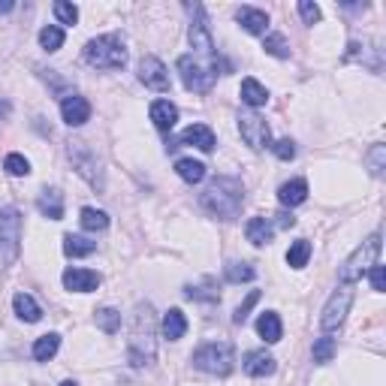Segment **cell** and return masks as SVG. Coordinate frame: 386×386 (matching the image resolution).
Segmentation results:
<instances>
[{
	"instance_id": "e0dca14e",
	"label": "cell",
	"mask_w": 386,
	"mask_h": 386,
	"mask_svg": "<svg viewBox=\"0 0 386 386\" xmlns=\"http://www.w3.org/2000/svg\"><path fill=\"white\" fill-rule=\"evenodd\" d=\"M278 200H281V206L293 208V206H302V202L308 200V181L305 178H293L281 184V191H278Z\"/></svg>"
},
{
	"instance_id": "cb8c5ba5",
	"label": "cell",
	"mask_w": 386,
	"mask_h": 386,
	"mask_svg": "<svg viewBox=\"0 0 386 386\" xmlns=\"http://www.w3.org/2000/svg\"><path fill=\"white\" fill-rule=\"evenodd\" d=\"M12 305H15V314H19L25 323H36V320H40V317H43L40 305H36V302H34V296H27V293H15Z\"/></svg>"
},
{
	"instance_id": "603a6c76",
	"label": "cell",
	"mask_w": 386,
	"mask_h": 386,
	"mask_svg": "<svg viewBox=\"0 0 386 386\" xmlns=\"http://www.w3.org/2000/svg\"><path fill=\"white\" fill-rule=\"evenodd\" d=\"M187 332V317L178 311V308H169L163 317V338H169V341H178V338H184Z\"/></svg>"
},
{
	"instance_id": "ba28073f",
	"label": "cell",
	"mask_w": 386,
	"mask_h": 386,
	"mask_svg": "<svg viewBox=\"0 0 386 386\" xmlns=\"http://www.w3.org/2000/svg\"><path fill=\"white\" fill-rule=\"evenodd\" d=\"M350 302H353V284H341L335 293H332V299H329V305L323 308V317H320V326L332 332V329H338L344 323V317L347 311H350Z\"/></svg>"
},
{
	"instance_id": "277c9868",
	"label": "cell",
	"mask_w": 386,
	"mask_h": 386,
	"mask_svg": "<svg viewBox=\"0 0 386 386\" xmlns=\"http://www.w3.org/2000/svg\"><path fill=\"white\" fill-rule=\"evenodd\" d=\"M377 256H381V232H374V236L368 239V241H362L357 251H353V254L344 260V266L338 269V278H341V284H357L368 269L377 266Z\"/></svg>"
},
{
	"instance_id": "e575fe53",
	"label": "cell",
	"mask_w": 386,
	"mask_h": 386,
	"mask_svg": "<svg viewBox=\"0 0 386 386\" xmlns=\"http://www.w3.org/2000/svg\"><path fill=\"white\" fill-rule=\"evenodd\" d=\"M263 49H266V55H272V58H290V45H287V40H284L281 34L266 36Z\"/></svg>"
},
{
	"instance_id": "484cf974",
	"label": "cell",
	"mask_w": 386,
	"mask_h": 386,
	"mask_svg": "<svg viewBox=\"0 0 386 386\" xmlns=\"http://www.w3.org/2000/svg\"><path fill=\"white\" fill-rule=\"evenodd\" d=\"M176 172L187 181V184H200V181L206 178V166H202L200 160H193V157H184V160H178V163H176Z\"/></svg>"
},
{
	"instance_id": "d590c367",
	"label": "cell",
	"mask_w": 386,
	"mask_h": 386,
	"mask_svg": "<svg viewBox=\"0 0 386 386\" xmlns=\"http://www.w3.org/2000/svg\"><path fill=\"white\" fill-rule=\"evenodd\" d=\"M368 172L372 176H383V169H386V148L383 145H374L372 151H368Z\"/></svg>"
},
{
	"instance_id": "d4e9b609",
	"label": "cell",
	"mask_w": 386,
	"mask_h": 386,
	"mask_svg": "<svg viewBox=\"0 0 386 386\" xmlns=\"http://www.w3.org/2000/svg\"><path fill=\"white\" fill-rule=\"evenodd\" d=\"M241 103H248V106H266L269 103V91L260 85L256 79H245L241 82Z\"/></svg>"
},
{
	"instance_id": "83f0119b",
	"label": "cell",
	"mask_w": 386,
	"mask_h": 386,
	"mask_svg": "<svg viewBox=\"0 0 386 386\" xmlns=\"http://www.w3.org/2000/svg\"><path fill=\"white\" fill-rule=\"evenodd\" d=\"M58 347H60V335H55V332H49V335L36 338V344H34V359H36V362H49V359L58 353Z\"/></svg>"
},
{
	"instance_id": "f35d334b",
	"label": "cell",
	"mask_w": 386,
	"mask_h": 386,
	"mask_svg": "<svg viewBox=\"0 0 386 386\" xmlns=\"http://www.w3.org/2000/svg\"><path fill=\"white\" fill-rule=\"evenodd\" d=\"M299 15L305 19V25H317L320 21V6L311 0H299Z\"/></svg>"
},
{
	"instance_id": "7a4b0ae2",
	"label": "cell",
	"mask_w": 386,
	"mask_h": 386,
	"mask_svg": "<svg viewBox=\"0 0 386 386\" xmlns=\"http://www.w3.org/2000/svg\"><path fill=\"white\" fill-rule=\"evenodd\" d=\"M154 308L151 305H139L133 314V332H130V362L136 368L151 365L157 353V341H154Z\"/></svg>"
},
{
	"instance_id": "74e56055",
	"label": "cell",
	"mask_w": 386,
	"mask_h": 386,
	"mask_svg": "<svg viewBox=\"0 0 386 386\" xmlns=\"http://www.w3.org/2000/svg\"><path fill=\"white\" fill-rule=\"evenodd\" d=\"M3 169L10 172V176H27L30 172V163H27V157H21V154H10L3 160Z\"/></svg>"
},
{
	"instance_id": "2e32d148",
	"label": "cell",
	"mask_w": 386,
	"mask_h": 386,
	"mask_svg": "<svg viewBox=\"0 0 386 386\" xmlns=\"http://www.w3.org/2000/svg\"><path fill=\"white\" fill-rule=\"evenodd\" d=\"M275 357L266 350H251L245 357V372L251 374V377H269V374H275Z\"/></svg>"
},
{
	"instance_id": "52a82bcc",
	"label": "cell",
	"mask_w": 386,
	"mask_h": 386,
	"mask_svg": "<svg viewBox=\"0 0 386 386\" xmlns=\"http://www.w3.org/2000/svg\"><path fill=\"white\" fill-rule=\"evenodd\" d=\"M21 248V215L19 208L0 211V260L12 263Z\"/></svg>"
},
{
	"instance_id": "f546056e",
	"label": "cell",
	"mask_w": 386,
	"mask_h": 386,
	"mask_svg": "<svg viewBox=\"0 0 386 386\" xmlns=\"http://www.w3.org/2000/svg\"><path fill=\"white\" fill-rule=\"evenodd\" d=\"M82 226H85L88 232H103L106 226H109V215L100 208H82Z\"/></svg>"
},
{
	"instance_id": "ac0fdd59",
	"label": "cell",
	"mask_w": 386,
	"mask_h": 386,
	"mask_svg": "<svg viewBox=\"0 0 386 386\" xmlns=\"http://www.w3.org/2000/svg\"><path fill=\"white\" fill-rule=\"evenodd\" d=\"M272 232H275V224H272L269 217H251V221H248V226H245L248 241H251V245H256V248L269 245V241H272Z\"/></svg>"
},
{
	"instance_id": "5bb4252c",
	"label": "cell",
	"mask_w": 386,
	"mask_h": 386,
	"mask_svg": "<svg viewBox=\"0 0 386 386\" xmlns=\"http://www.w3.org/2000/svg\"><path fill=\"white\" fill-rule=\"evenodd\" d=\"M200 19L191 25V43H193V49L200 51L202 58H211L215 60V40H211V34H208V25H206V19H202V6H200Z\"/></svg>"
},
{
	"instance_id": "30bf717a",
	"label": "cell",
	"mask_w": 386,
	"mask_h": 386,
	"mask_svg": "<svg viewBox=\"0 0 386 386\" xmlns=\"http://www.w3.org/2000/svg\"><path fill=\"white\" fill-rule=\"evenodd\" d=\"M139 79L145 82V88H151V91H169V73H166L163 60L154 55H145L139 60Z\"/></svg>"
},
{
	"instance_id": "836d02e7",
	"label": "cell",
	"mask_w": 386,
	"mask_h": 386,
	"mask_svg": "<svg viewBox=\"0 0 386 386\" xmlns=\"http://www.w3.org/2000/svg\"><path fill=\"white\" fill-rule=\"evenodd\" d=\"M254 278H256V269L248 266V263H232V266H226V281H230V284L254 281Z\"/></svg>"
},
{
	"instance_id": "7c38bea8",
	"label": "cell",
	"mask_w": 386,
	"mask_h": 386,
	"mask_svg": "<svg viewBox=\"0 0 386 386\" xmlns=\"http://www.w3.org/2000/svg\"><path fill=\"white\" fill-rule=\"evenodd\" d=\"M64 287L73 293H91L100 287V275L91 269H67L64 272Z\"/></svg>"
},
{
	"instance_id": "8992f818",
	"label": "cell",
	"mask_w": 386,
	"mask_h": 386,
	"mask_svg": "<svg viewBox=\"0 0 386 386\" xmlns=\"http://www.w3.org/2000/svg\"><path fill=\"white\" fill-rule=\"evenodd\" d=\"M178 73H181V82H184L187 91H196V94H206L211 91L217 79V60L211 67H202L193 55H181L178 58Z\"/></svg>"
},
{
	"instance_id": "5b68a950",
	"label": "cell",
	"mask_w": 386,
	"mask_h": 386,
	"mask_svg": "<svg viewBox=\"0 0 386 386\" xmlns=\"http://www.w3.org/2000/svg\"><path fill=\"white\" fill-rule=\"evenodd\" d=\"M232 362H236V353H232V344L226 341H211L193 353V365L208 374H221V377L230 374Z\"/></svg>"
},
{
	"instance_id": "8d00e7d4",
	"label": "cell",
	"mask_w": 386,
	"mask_h": 386,
	"mask_svg": "<svg viewBox=\"0 0 386 386\" xmlns=\"http://www.w3.org/2000/svg\"><path fill=\"white\" fill-rule=\"evenodd\" d=\"M51 10H55V15H58L60 25H75V21H79V10H75L73 3H67V0H58V3L51 6Z\"/></svg>"
},
{
	"instance_id": "d6a6232c",
	"label": "cell",
	"mask_w": 386,
	"mask_h": 386,
	"mask_svg": "<svg viewBox=\"0 0 386 386\" xmlns=\"http://www.w3.org/2000/svg\"><path fill=\"white\" fill-rule=\"evenodd\" d=\"M97 326H100L106 335H115L121 329V314L115 308H103V311H97Z\"/></svg>"
},
{
	"instance_id": "1f68e13d",
	"label": "cell",
	"mask_w": 386,
	"mask_h": 386,
	"mask_svg": "<svg viewBox=\"0 0 386 386\" xmlns=\"http://www.w3.org/2000/svg\"><path fill=\"white\" fill-rule=\"evenodd\" d=\"M40 45L45 51H58L60 45H64V30H60L58 25H49L40 30Z\"/></svg>"
},
{
	"instance_id": "7bdbcfd3",
	"label": "cell",
	"mask_w": 386,
	"mask_h": 386,
	"mask_svg": "<svg viewBox=\"0 0 386 386\" xmlns=\"http://www.w3.org/2000/svg\"><path fill=\"white\" fill-rule=\"evenodd\" d=\"M278 217V226H281V230H290V226H296V217H293V215H287V211H281V215H275Z\"/></svg>"
},
{
	"instance_id": "3957f363",
	"label": "cell",
	"mask_w": 386,
	"mask_h": 386,
	"mask_svg": "<svg viewBox=\"0 0 386 386\" xmlns=\"http://www.w3.org/2000/svg\"><path fill=\"white\" fill-rule=\"evenodd\" d=\"M85 60L97 70H121L127 64V49L118 34L97 36L85 45Z\"/></svg>"
},
{
	"instance_id": "b9f144b4",
	"label": "cell",
	"mask_w": 386,
	"mask_h": 386,
	"mask_svg": "<svg viewBox=\"0 0 386 386\" xmlns=\"http://www.w3.org/2000/svg\"><path fill=\"white\" fill-rule=\"evenodd\" d=\"M368 272H372V287H374V293H383V287H386V275H383V266H372Z\"/></svg>"
},
{
	"instance_id": "4dcf8cb0",
	"label": "cell",
	"mask_w": 386,
	"mask_h": 386,
	"mask_svg": "<svg viewBox=\"0 0 386 386\" xmlns=\"http://www.w3.org/2000/svg\"><path fill=\"white\" fill-rule=\"evenodd\" d=\"M314 362H332V357L338 353V344H335V338H329V335H323V338H317L314 341Z\"/></svg>"
},
{
	"instance_id": "4316f807",
	"label": "cell",
	"mask_w": 386,
	"mask_h": 386,
	"mask_svg": "<svg viewBox=\"0 0 386 386\" xmlns=\"http://www.w3.org/2000/svg\"><path fill=\"white\" fill-rule=\"evenodd\" d=\"M308 256H311V241H308V239L293 241L290 251H287V266H290V269H305L308 266Z\"/></svg>"
},
{
	"instance_id": "ee69618b",
	"label": "cell",
	"mask_w": 386,
	"mask_h": 386,
	"mask_svg": "<svg viewBox=\"0 0 386 386\" xmlns=\"http://www.w3.org/2000/svg\"><path fill=\"white\" fill-rule=\"evenodd\" d=\"M15 10V3H10V0H3V3H0V12H12Z\"/></svg>"
},
{
	"instance_id": "bcb514c9",
	"label": "cell",
	"mask_w": 386,
	"mask_h": 386,
	"mask_svg": "<svg viewBox=\"0 0 386 386\" xmlns=\"http://www.w3.org/2000/svg\"><path fill=\"white\" fill-rule=\"evenodd\" d=\"M60 386H79V383H73V381H64V383H60Z\"/></svg>"
},
{
	"instance_id": "44dd1931",
	"label": "cell",
	"mask_w": 386,
	"mask_h": 386,
	"mask_svg": "<svg viewBox=\"0 0 386 386\" xmlns=\"http://www.w3.org/2000/svg\"><path fill=\"white\" fill-rule=\"evenodd\" d=\"M256 332H260V338L266 344H278L284 335V326H281V317H278L275 311H266L260 314V320H256Z\"/></svg>"
},
{
	"instance_id": "f6af8a7d",
	"label": "cell",
	"mask_w": 386,
	"mask_h": 386,
	"mask_svg": "<svg viewBox=\"0 0 386 386\" xmlns=\"http://www.w3.org/2000/svg\"><path fill=\"white\" fill-rule=\"evenodd\" d=\"M6 115H10V103L0 100V118H6Z\"/></svg>"
},
{
	"instance_id": "8fae6325",
	"label": "cell",
	"mask_w": 386,
	"mask_h": 386,
	"mask_svg": "<svg viewBox=\"0 0 386 386\" xmlns=\"http://www.w3.org/2000/svg\"><path fill=\"white\" fill-rule=\"evenodd\" d=\"M70 157L73 163L79 166V176H85L91 184H100V172H97V157L91 154V148L85 145V142H70Z\"/></svg>"
},
{
	"instance_id": "4fadbf2b",
	"label": "cell",
	"mask_w": 386,
	"mask_h": 386,
	"mask_svg": "<svg viewBox=\"0 0 386 386\" xmlns=\"http://www.w3.org/2000/svg\"><path fill=\"white\" fill-rule=\"evenodd\" d=\"M60 115L70 127H82L85 121L91 118V103L85 97H64V103H60Z\"/></svg>"
},
{
	"instance_id": "60d3db41",
	"label": "cell",
	"mask_w": 386,
	"mask_h": 386,
	"mask_svg": "<svg viewBox=\"0 0 386 386\" xmlns=\"http://www.w3.org/2000/svg\"><path fill=\"white\" fill-rule=\"evenodd\" d=\"M256 302H260V290H251V296H248V299L239 305V311H236V317H232V320H236V323H245V320H248V311H251Z\"/></svg>"
},
{
	"instance_id": "ab89813d",
	"label": "cell",
	"mask_w": 386,
	"mask_h": 386,
	"mask_svg": "<svg viewBox=\"0 0 386 386\" xmlns=\"http://www.w3.org/2000/svg\"><path fill=\"white\" fill-rule=\"evenodd\" d=\"M269 148L275 151L278 160H293V157H296V145H293L290 139H281V142H275V145H269Z\"/></svg>"
},
{
	"instance_id": "f1b7e54d",
	"label": "cell",
	"mask_w": 386,
	"mask_h": 386,
	"mask_svg": "<svg viewBox=\"0 0 386 386\" xmlns=\"http://www.w3.org/2000/svg\"><path fill=\"white\" fill-rule=\"evenodd\" d=\"M97 251V241H91L85 236H67L64 239V254L67 256H91Z\"/></svg>"
},
{
	"instance_id": "9c48e42d",
	"label": "cell",
	"mask_w": 386,
	"mask_h": 386,
	"mask_svg": "<svg viewBox=\"0 0 386 386\" xmlns=\"http://www.w3.org/2000/svg\"><path fill=\"white\" fill-rule=\"evenodd\" d=\"M239 133H241V139H245L254 151L269 148V142H272V130H269L266 118L254 115V112H241V115H239Z\"/></svg>"
},
{
	"instance_id": "9a60e30c",
	"label": "cell",
	"mask_w": 386,
	"mask_h": 386,
	"mask_svg": "<svg viewBox=\"0 0 386 386\" xmlns=\"http://www.w3.org/2000/svg\"><path fill=\"white\" fill-rule=\"evenodd\" d=\"M181 145H193L200 151H215V130L206 124H193L181 133Z\"/></svg>"
},
{
	"instance_id": "d6986e66",
	"label": "cell",
	"mask_w": 386,
	"mask_h": 386,
	"mask_svg": "<svg viewBox=\"0 0 386 386\" xmlns=\"http://www.w3.org/2000/svg\"><path fill=\"white\" fill-rule=\"evenodd\" d=\"M239 25L248 30V34H266V27H269V12H263V10H254V6H241L239 10Z\"/></svg>"
},
{
	"instance_id": "7402d4cb",
	"label": "cell",
	"mask_w": 386,
	"mask_h": 386,
	"mask_svg": "<svg viewBox=\"0 0 386 386\" xmlns=\"http://www.w3.org/2000/svg\"><path fill=\"white\" fill-rule=\"evenodd\" d=\"M36 208H40V215L49 217V221H60V217H64V196L58 191H45V193H40V200H36Z\"/></svg>"
},
{
	"instance_id": "6da1fadb",
	"label": "cell",
	"mask_w": 386,
	"mask_h": 386,
	"mask_svg": "<svg viewBox=\"0 0 386 386\" xmlns=\"http://www.w3.org/2000/svg\"><path fill=\"white\" fill-rule=\"evenodd\" d=\"M241 202H245V187H241L239 178H215L202 193V206H206L208 215L221 217V221H232V217L241 211Z\"/></svg>"
},
{
	"instance_id": "ffe728a7",
	"label": "cell",
	"mask_w": 386,
	"mask_h": 386,
	"mask_svg": "<svg viewBox=\"0 0 386 386\" xmlns=\"http://www.w3.org/2000/svg\"><path fill=\"white\" fill-rule=\"evenodd\" d=\"M151 121H154L157 130L166 133V130H172V127H176L178 109L169 100H157V103H151Z\"/></svg>"
}]
</instances>
